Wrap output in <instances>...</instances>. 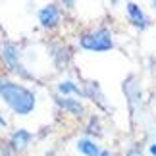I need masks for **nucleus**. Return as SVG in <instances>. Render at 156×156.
<instances>
[{"instance_id":"nucleus-1","label":"nucleus","mask_w":156,"mask_h":156,"mask_svg":"<svg viewBox=\"0 0 156 156\" xmlns=\"http://www.w3.org/2000/svg\"><path fill=\"white\" fill-rule=\"evenodd\" d=\"M0 97L20 116H25L35 108V94L8 79H0Z\"/></svg>"},{"instance_id":"nucleus-2","label":"nucleus","mask_w":156,"mask_h":156,"mask_svg":"<svg viewBox=\"0 0 156 156\" xmlns=\"http://www.w3.org/2000/svg\"><path fill=\"white\" fill-rule=\"evenodd\" d=\"M81 46L85 50H93V52H106V50H110L114 46L112 33L106 31V29L93 31V33H85L81 37Z\"/></svg>"},{"instance_id":"nucleus-3","label":"nucleus","mask_w":156,"mask_h":156,"mask_svg":"<svg viewBox=\"0 0 156 156\" xmlns=\"http://www.w3.org/2000/svg\"><path fill=\"white\" fill-rule=\"evenodd\" d=\"M0 54H2L6 66H8L12 71L29 77V73L25 71V68H23V64L20 62V50H17V46L14 43H2L0 44Z\"/></svg>"},{"instance_id":"nucleus-4","label":"nucleus","mask_w":156,"mask_h":156,"mask_svg":"<svg viewBox=\"0 0 156 156\" xmlns=\"http://www.w3.org/2000/svg\"><path fill=\"white\" fill-rule=\"evenodd\" d=\"M58 20H60V16H58V8H56L54 4L44 6V8L39 12V21H41V25L46 27V29L54 27V25L58 23Z\"/></svg>"},{"instance_id":"nucleus-5","label":"nucleus","mask_w":156,"mask_h":156,"mask_svg":"<svg viewBox=\"0 0 156 156\" xmlns=\"http://www.w3.org/2000/svg\"><path fill=\"white\" fill-rule=\"evenodd\" d=\"M127 14H129V20H131V23H133L135 27L145 29V27L148 25V17L143 14V10H141L137 4H133V2L127 4Z\"/></svg>"},{"instance_id":"nucleus-6","label":"nucleus","mask_w":156,"mask_h":156,"mask_svg":"<svg viewBox=\"0 0 156 156\" xmlns=\"http://www.w3.org/2000/svg\"><path fill=\"white\" fill-rule=\"evenodd\" d=\"M29 143H31V135H29L25 129H17L16 133L12 135V148H14V151H21Z\"/></svg>"},{"instance_id":"nucleus-7","label":"nucleus","mask_w":156,"mask_h":156,"mask_svg":"<svg viewBox=\"0 0 156 156\" xmlns=\"http://www.w3.org/2000/svg\"><path fill=\"white\" fill-rule=\"evenodd\" d=\"M77 151L83 152L85 156H98V154H100L98 145H97L94 141H91V139H81V141H77Z\"/></svg>"},{"instance_id":"nucleus-8","label":"nucleus","mask_w":156,"mask_h":156,"mask_svg":"<svg viewBox=\"0 0 156 156\" xmlns=\"http://www.w3.org/2000/svg\"><path fill=\"white\" fill-rule=\"evenodd\" d=\"M56 102L62 108H66V110H69L71 114H75V116H81L83 114V106L73 98H56Z\"/></svg>"},{"instance_id":"nucleus-9","label":"nucleus","mask_w":156,"mask_h":156,"mask_svg":"<svg viewBox=\"0 0 156 156\" xmlns=\"http://www.w3.org/2000/svg\"><path fill=\"white\" fill-rule=\"evenodd\" d=\"M125 93L129 94V102L133 104L137 98L141 97V91H139V87H137V83L133 81V79H129L127 83H125Z\"/></svg>"},{"instance_id":"nucleus-10","label":"nucleus","mask_w":156,"mask_h":156,"mask_svg":"<svg viewBox=\"0 0 156 156\" xmlns=\"http://www.w3.org/2000/svg\"><path fill=\"white\" fill-rule=\"evenodd\" d=\"M58 91L62 93V94H68V93H75V94H81L79 87H77V85H73L71 81H64V83H60V85H58Z\"/></svg>"},{"instance_id":"nucleus-11","label":"nucleus","mask_w":156,"mask_h":156,"mask_svg":"<svg viewBox=\"0 0 156 156\" xmlns=\"http://www.w3.org/2000/svg\"><path fill=\"white\" fill-rule=\"evenodd\" d=\"M127 156H141V152L137 151V148H131V151H129V154H127Z\"/></svg>"},{"instance_id":"nucleus-12","label":"nucleus","mask_w":156,"mask_h":156,"mask_svg":"<svg viewBox=\"0 0 156 156\" xmlns=\"http://www.w3.org/2000/svg\"><path fill=\"white\" fill-rule=\"evenodd\" d=\"M148 151H151L152 156H156V143H154V145H151V148H148Z\"/></svg>"},{"instance_id":"nucleus-13","label":"nucleus","mask_w":156,"mask_h":156,"mask_svg":"<svg viewBox=\"0 0 156 156\" xmlns=\"http://www.w3.org/2000/svg\"><path fill=\"white\" fill-rule=\"evenodd\" d=\"M98 156H114V154H112V152H108V151H104V152H100Z\"/></svg>"},{"instance_id":"nucleus-14","label":"nucleus","mask_w":156,"mask_h":156,"mask_svg":"<svg viewBox=\"0 0 156 156\" xmlns=\"http://www.w3.org/2000/svg\"><path fill=\"white\" fill-rule=\"evenodd\" d=\"M0 125H6V119H4L2 116H0Z\"/></svg>"},{"instance_id":"nucleus-15","label":"nucleus","mask_w":156,"mask_h":156,"mask_svg":"<svg viewBox=\"0 0 156 156\" xmlns=\"http://www.w3.org/2000/svg\"><path fill=\"white\" fill-rule=\"evenodd\" d=\"M0 156H8V154H6V152H0Z\"/></svg>"},{"instance_id":"nucleus-16","label":"nucleus","mask_w":156,"mask_h":156,"mask_svg":"<svg viewBox=\"0 0 156 156\" xmlns=\"http://www.w3.org/2000/svg\"><path fill=\"white\" fill-rule=\"evenodd\" d=\"M152 6H154V8H156V2H154V4H152Z\"/></svg>"}]
</instances>
